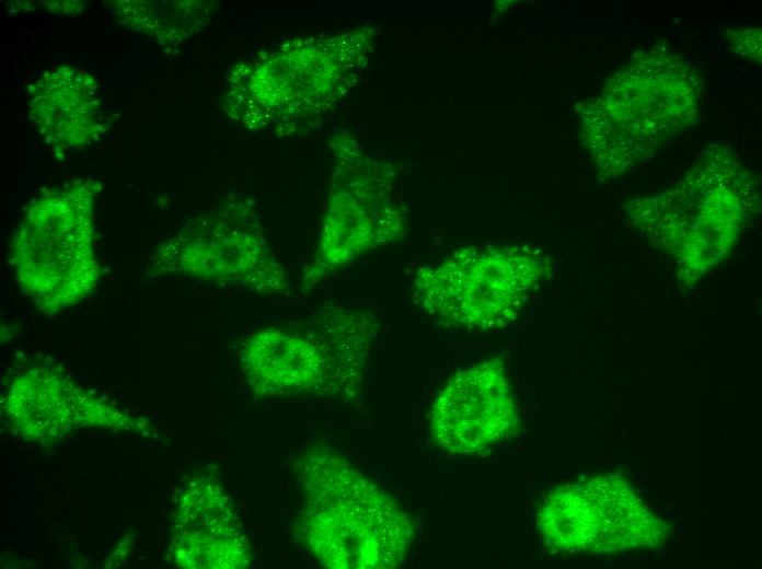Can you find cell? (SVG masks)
<instances>
[{"instance_id":"6da1fadb","label":"cell","mask_w":762,"mask_h":569,"mask_svg":"<svg viewBox=\"0 0 762 569\" xmlns=\"http://www.w3.org/2000/svg\"><path fill=\"white\" fill-rule=\"evenodd\" d=\"M703 81L662 47L638 50L581 114V136L604 177L628 172L698 120Z\"/></svg>"},{"instance_id":"7a4b0ae2","label":"cell","mask_w":762,"mask_h":569,"mask_svg":"<svg viewBox=\"0 0 762 569\" xmlns=\"http://www.w3.org/2000/svg\"><path fill=\"white\" fill-rule=\"evenodd\" d=\"M368 30L292 39L229 73L223 108L241 126L287 132L323 117L368 58Z\"/></svg>"},{"instance_id":"3957f363","label":"cell","mask_w":762,"mask_h":569,"mask_svg":"<svg viewBox=\"0 0 762 569\" xmlns=\"http://www.w3.org/2000/svg\"><path fill=\"white\" fill-rule=\"evenodd\" d=\"M625 209L655 245L698 278L721 260L760 211L754 175L727 146L712 143L672 187Z\"/></svg>"},{"instance_id":"277c9868","label":"cell","mask_w":762,"mask_h":569,"mask_svg":"<svg viewBox=\"0 0 762 569\" xmlns=\"http://www.w3.org/2000/svg\"><path fill=\"white\" fill-rule=\"evenodd\" d=\"M307 504L304 541L333 568H393L407 553L413 529L381 489L333 453H310L301 466Z\"/></svg>"},{"instance_id":"5b68a950","label":"cell","mask_w":762,"mask_h":569,"mask_svg":"<svg viewBox=\"0 0 762 569\" xmlns=\"http://www.w3.org/2000/svg\"><path fill=\"white\" fill-rule=\"evenodd\" d=\"M376 330L370 313L326 303L311 318L252 334L241 350L242 369L263 396L353 393Z\"/></svg>"},{"instance_id":"8992f818","label":"cell","mask_w":762,"mask_h":569,"mask_svg":"<svg viewBox=\"0 0 762 569\" xmlns=\"http://www.w3.org/2000/svg\"><path fill=\"white\" fill-rule=\"evenodd\" d=\"M97 187L78 181L36 198L15 231L11 260L19 283L45 312L88 295L100 268L93 247Z\"/></svg>"},{"instance_id":"52a82bcc","label":"cell","mask_w":762,"mask_h":569,"mask_svg":"<svg viewBox=\"0 0 762 569\" xmlns=\"http://www.w3.org/2000/svg\"><path fill=\"white\" fill-rule=\"evenodd\" d=\"M546 269L544 256L527 246L466 247L420 267L413 278V297L448 326L490 332L518 317Z\"/></svg>"},{"instance_id":"ba28073f","label":"cell","mask_w":762,"mask_h":569,"mask_svg":"<svg viewBox=\"0 0 762 569\" xmlns=\"http://www.w3.org/2000/svg\"><path fill=\"white\" fill-rule=\"evenodd\" d=\"M332 147L335 166L316 249L300 281L302 291L403 231V216L391 197V170L342 140Z\"/></svg>"},{"instance_id":"9c48e42d","label":"cell","mask_w":762,"mask_h":569,"mask_svg":"<svg viewBox=\"0 0 762 569\" xmlns=\"http://www.w3.org/2000/svg\"><path fill=\"white\" fill-rule=\"evenodd\" d=\"M256 214L243 201L205 212L161 246L155 266L259 294L285 292L289 287L286 270L273 254Z\"/></svg>"},{"instance_id":"30bf717a","label":"cell","mask_w":762,"mask_h":569,"mask_svg":"<svg viewBox=\"0 0 762 569\" xmlns=\"http://www.w3.org/2000/svg\"><path fill=\"white\" fill-rule=\"evenodd\" d=\"M539 527L549 546L568 553L651 547L667 537L661 520L617 476L555 489L540 508Z\"/></svg>"},{"instance_id":"8fae6325","label":"cell","mask_w":762,"mask_h":569,"mask_svg":"<svg viewBox=\"0 0 762 569\" xmlns=\"http://www.w3.org/2000/svg\"><path fill=\"white\" fill-rule=\"evenodd\" d=\"M429 418L435 440L454 454L480 452L515 432L518 411L501 361L488 359L455 373Z\"/></svg>"},{"instance_id":"7c38bea8","label":"cell","mask_w":762,"mask_h":569,"mask_svg":"<svg viewBox=\"0 0 762 569\" xmlns=\"http://www.w3.org/2000/svg\"><path fill=\"white\" fill-rule=\"evenodd\" d=\"M18 434L55 441L80 428L139 431L143 423L79 387L56 369L26 371L10 385L3 405Z\"/></svg>"},{"instance_id":"4fadbf2b","label":"cell","mask_w":762,"mask_h":569,"mask_svg":"<svg viewBox=\"0 0 762 569\" xmlns=\"http://www.w3.org/2000/svg\"><path fill=\"white\" fill-rule=\"evenodd\" d=\"M172 554L184 568H243L249 545L224 491L210 480L193 483L174 518Z\"/></svg>"},{"instance_id":"5bb4252c","label":"cell","mask_w":762,"mask_h":569,"mask_svg":"<svg viewBox=\"0 0 762 569\" xmlns=\"http://www.w3.org/2000/svg\"><path fill=\"white\" fill-rule=\"evenodd\" d=\"M27 103L34 128L55 153L89 147L106 128L96 82L78 68L44 72L30 86Z\"/></svg>"},{"instance_id":"9a60e30c","label":"cell","mask_w":762,"mask_h":569,"mask_svg":"<svg viewBox=\"0 0 762 569\" xmlns=\"http://www.w3.org/2000/svg\"><path fill=\"white\" fill-rule=\"evenodd\" d=\"M213 5L199 1H124L115 14L126 26L154 37L162 44H178L198 32L211 15Z\"/></svg>"},{"instance_id":"2e32d148","label":"cell","mask_w":762,"mask_h":569,"mask_svg":"<svg viewBox=\"0 0 762 569\" xmlns=\"http://www.w3.org/2000/svg\"><path fill=\"white\" fill-rule=\"evenodd\" d=\"M732 48L740 55L749 59L760 61L761 59V30H740L732 32L729 36Z\"/></svg>"}]
</instances>
